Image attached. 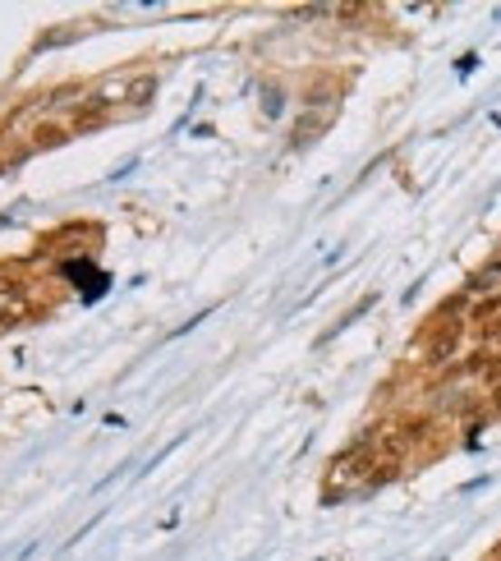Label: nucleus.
<instances>
[{
	"label": "nucleus",
	"mask_w": 501,
	"mask_h": 561,
	"mask_svg": "<svg viewBox=\"0 0 501 561\" xmlns=\"http://www.w3.org/2000/svg\"><path fill=\"white\" fill-rule=\"evenodd\" d=\"M460 327L465 322H437V331H433V340H427V369H447V364H456V349H460Z\"/></svg>",
	"instance_id": "nucleus-1"
},
{
	"label": "nucleus",
	"mask_w": 501,
	"mask_h": 561,
	"mask_svg": "<svg viewBox=\"0 0 501 561\" xmlns=\"http://www.w3.org/2000/svg\"><path fill=\"white\" fill-rule=\"evenodd\" d=\"M501 280V258L496 262H487V267H478L474 276H469V286H465V295H478V290H492Z\"/></svg>",
	"instance_id": "nucleus-2"
},
{
	"label": "nucleus",
	"mask_w": 501,
	"mask_h": 561,
	"mask_svg": "<svg viewBox=\"0 0 501 561\" xmlns=\"http://www.w3.org/2000/svg\"><path fill=\"white\" fill-rule=\"evenodd\" d=\"M152 93H157V79H152V74H142V79L129 84L124 102H129V106H142V102H152Z\"/></svg>",
	"instance_id": "nucleus-3"
},
{
	"label": "nucleus",
	"mask_w": 501,
	"mask_h": 561,
	"mask_svg": "<svg viewBox=\"0 0 501 561\" xmlns=\"http://www.w3.org/2000/svg\"><path fill=\"white\" fill-rule=\"evenodd\" d=\"M496 309H501V295H487V300H478V304H474V313H469V318H474V322H492V318H496Z\"/></svg>",
	"instance_id": "nucleus-4"
},
{
	"label": "nucleus",
	"mask_w": 501,
	"mask_h": 561,
	"mask_svg": "<svg viewBox=\"0 0 501 561\" xmlns=\"http://www.w3.org/2000/svg\"><path fill=\"white\" fill-rule=\"evenodd\" d=\"M318 129H322V115H304L300 129H295V143H309V138H318Z\"/></svg>",
	"instance_id": "nucleus-5"
},
{
	"label": "nucleus",
	"mask_w": 501,
	"mask_h": 561,
	"mask_svg": "<svg viewBox=\"0 0 501 561\" xmlns=\"http://www.w3.org/2000/svg\"><path fill=\"white\" fill-rule=\"evenodd\" d=\"M60 143H64V133H60L55 124H51V133H42V129H37V148H60Z\"/></svg>",
	"instance_id": "nucleus-6"
},
{
	"label": "nucleus",
	"mask_w": 501,
	"mask_h": 561,
	"mask_svg": "<svg viewBox=\"0 0 501 561\" xmlns=\"http://www.w3.org/2000/svg\"><path fill=\"white\" fill-rule=\"evenodd\" d=\"M15 322H19V304H10V309L0 304V327H15Z\"/></svg>",
	"instance_id": "nucleus-7"
}]
</instances>
